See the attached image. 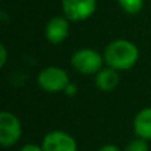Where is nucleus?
Listing matches in <instances>:
<instances>
[{"instance_id": "obj_10", "label": "nucleus", "mask_w": 151, "mask_h": 151, "mask_svg": "<svg viewBox=\"0 0 151 151\" xmlns=\"http://www.w3.org/2000/svg\"><path fill=\"white\" fill-rule=\"evenodd\" d=\"M119 7L123 9V12L129 15H137L142 11L145 4V0H117Z\"/></svg>"}, {"instance_id": "obj_14", "label": "nucleus", "mask_w": 151, "mask_h": 151, "mask_svg": "<svg viewBox=\"0 0 151 151\" xmlns=\"http://www.w3.org/2000/svg\"><path fill=\"white\" fill-rule=\"evenodd\" d=\"M98 151H122L118 146L115 145H105V146L99 147Z\"/></svg>"}, {"instance_id": "obj_9", "label": "nucleus", "mask_w": 151, "mask_h": 151, "mask_svg": "<svg viewBox=\"0 0 151 151\" xmlns=\"http://www.w3.org/2000/svg\"><path fill=\"white\" fill-rule=\"evenodd\" d=\"M133 127L137 137L151 141V106L139 110L134 118Z\"/></svg>"}, {"instance_id": "obj_13", "label": "nucleus", "mask_w": 151, "mask_h": 151, "mask_svg": "<svg viewBox=\"0 0 151 151\" xmlns=\"http://www.w3.org/2000/svg\"><path fill=\"white\" fill-rule=\"evenodd\" d=\"M19 151H44L41 146L39 145H33V143H28V145H24Z\"/></svg>"}, {"instance_id": "obj_7", "label": "nucleus", "mask_w": 151, "mask_h": 151, "mask_svg": "<svg viewBox=\"0 0 151 151\" xmlns=\"http://www.w3.org/2000/svg\"><path fill=\"white\" fill-rule=\"evenodd\" d=\"M69 36V20L65 16H55L47 23L45 37L53 45L63 44Z\"/></svg>"}, {"instance_id": "obj_6", "label": "nucleus", "mask_w": 151, "mask_h": 151, "mask_svg": "<svg viewBox=\"0 0 151 151\" xmlns=\"http://www.w3.org/2000/svg\"><path fill=\"white\" fill-rule=\"evenodd\" d=\"M41 147L44 151H77V142L66 131L53 130L45 134Z\"/></svg>"}, {"instance_id": "obj_12", "label": "nucleus", "mask_w": 151, "mask_h": 151, "mask_svg": "<svg viewBox=\"0 0 151 151\" xmlns=\"http://www.w3.org/2000/svg\"><path fill=\"white\" fill-rule=\"evenodd\" d=\"M7 57H8V53H7V48H5L4 44L0 45V66H4L7 64Z\"/></svg>"}, {"instance_id": "obj_4", "label": "nucleus", "mask_w": 151, "mask_h": 151, "mask_svg": "<svg viewBox=\"0 0 151 151\" xmlns=\"http://www.w3.org/2000/svg\"><path fill=\"white\" fill-rule=\"evenodd\" d=\"M23 135L21 122L13 113L3 110L0 113V145L3 147H12L20 141Z\"/></svg>"}, {"instance_id": "obj_11", "label": "nucleus", "mask_w": 151, "mask_h": 151, "mask_svg": "<svg viewBox=\"0 0 151 151\" xmlns=\"http://www.w3.org/2000/svg\"><path fill=\"white\" fill-rule=\"evenodd\" d=\"M149 150H150L149 141L137 137L135 139L130 141L127 145H126V147L123 151H149Z\"/></svg>"}, {"instance_id": "obj_15", "label": "nucleus", "mask_w": 151, "mask_h": 151, "mask_svg": "<svg viewBox=\"0 0 151 151\" xmlns=\"http://www.w3.org/2000/svg\"><path fill=\"white\" fill-rule=\"evenodd\" d=\"M64 93L68 94V96H74V94L77 93V86L73 85V83H69V85L66 86V89H65Z\"/></svg>"}, {"instance_id": "obj_1", "label": "nucleus", "mask_w": 151, "mask_h": 151, "mask_svg": "<svg viewBox=\"0 0 151 151\" xmlns=\"http://www.w3.org/2000/svg\"><path fill=\"white\" fill-rule=\"evenodd\" d=\"M104 60L106 66L115 70H129L139 60V49L133 41L126 39H117L109 42L104 50Z\"/></svg>"}, {"instance_id": "obj_2", "label": "nucleus", "mask_w": 151, "mask_h": 151, "mask_svg": "<svg viewBox=\"0 0 151 151\" xmlns=\"http://www.w3.org/2000/svg\"><path fill=\"white\" fill-rule=\"evenodd\" d=\"M105 60L104 55L91 48H81L76 50L70 57V64L80 74H97L102 69Z\"/></svg>"}, {"instance_id": "obj_5", "label": "nucleus", "mask_w": 151, "mask_h": 151, "mask_svg": "<svg viewBox=\"0 0 151 151\" xmlns=\"http://www.w3.org/2000/svg\"><path fill=\"white\" fill-rule=\"evenodd\" d=\"M63 13L69 21L80 23L94 15L97 0H63Z\"/></svg>"}, {"instance_id": "obj_8", "label": "nucleus", "mask_w": 151, "mask_h": 151, "mask_svg": "<svg viewBox=\"0 0 151 151\" xmlns=\"http://www.w3.org/2000/svg\"><path fill=\"white\" fill-rule=\"evenodd\" d=\"M94 82L98 90L101 91H113L119 83V74L118 70L106 66V68H102L98 73L96 74L94 78Z\"/></svg>"}, {"instance_id": "obj_3", "label": "nucleus", "mask_w": 151, "mask_h": 151, "mask_svg": "<svg viewBox=\"0 0 151 151\" xmlns=\"http://www.w3.org/2000/svg\"><path fill=\"white\" fill-rule=\"evenodd\" d=\"M69 83L70 78L68 72L60 66H47L37 74V85L47 93L65 91Z\"/></svg>"}]
</instances>
